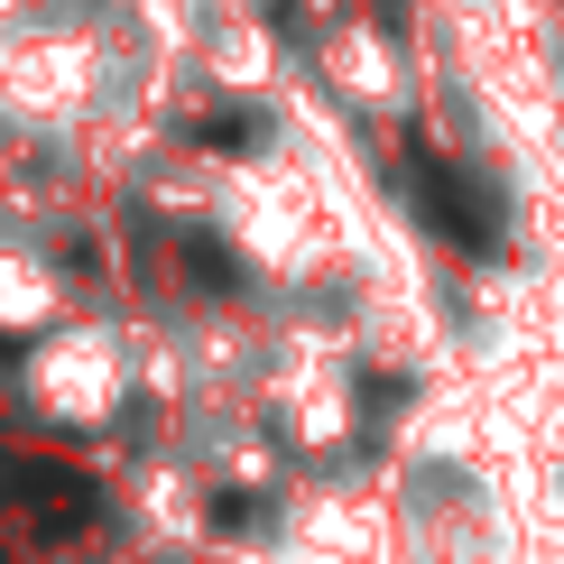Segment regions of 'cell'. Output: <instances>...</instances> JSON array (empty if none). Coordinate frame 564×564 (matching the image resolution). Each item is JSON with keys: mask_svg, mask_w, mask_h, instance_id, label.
<instances>
[{"mask_svg": "<svg viewBox=\"0 0 564 564\" xmlns=\"http://www.w3.org/2000/svg\"><path fill=\"white\" fill-rule=\"evenodd\" d=\"M416 204H426V223L444 231L454 250H500V204H490V185H473L463 167H444V158H416Z\"/></svg>", "mask_w": 564, "mask_h": 564, "instance_id": "obj_1", "label": "cell"}]
</instances>
